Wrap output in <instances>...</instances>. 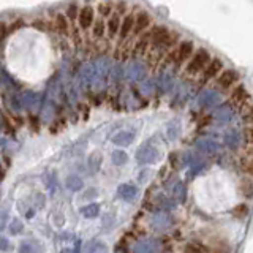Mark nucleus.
<instances>
[{"label":"nucleus","mask_w":253,"mask_h":253,"mask_svg":"<svg viewBox=\"0 0 253 253\" xmlns=\"http://www.w3.org/2000/svg\"><path fill=\"white\" fill-rule=\"evenodd\" d=\"M211 60H212L211 52L206 47H198V49H195L192 57H190V60L185 63L184 75L190 78H200Z\"/></svg>","instance_id":"1"},{"label":"nucleus","mask_w":253,"mask_h":253,"mask_svg":"<svg viewBox=\"0 0 253 253\" xmlns=\"http://www.w3.org/2000/svg\"><path fill=\"white\" fill-rule=\"evenodd\" d=\"M213 81H215V87L220 92L229 93V90L234 89V87L239 84V73H237L236 70L225 68Z\"/></svg>","instance_id":"2"},{"label":"nucleus","mask_w":253,"mask_h":253,"mask_svg":"<svg viewBox=\"0 0 253 253\" xmlns=\"http://www.w3.org/2000/svg\"><path fill=\"white\" fill-rule=\"evenodd\" d=\"M228 101L229 105L244 111L245 108H247L250 105V95L247 92V89H245L244 84H237L234 89L229 90L228 93Z\"/></svg>","instance_id":"3"},{"label":"nucleus","mask_w":253,"mask_h":253,"mask_svg":"<svg viewBox=\"0 0 253 253\" xmlns=\"http://www.w3.org/2000/svg\"><path fill=\"white\" fill-rule=\"evenodd\" d=\"M225 70V65H223V62H221L220 59H212L209 62V65L206 67V70L201 73L200 76V85H206V84H209L211 81H213L221 71Z\"/></svg>","instance_id":"4"},{"label":"nucleus","mask_w":253,"mask_h":253,"mask_svg":"<svg viewBox=\"0 0 253 253\" xmlns=\"http://www.w3.org/2000/svg\"><path fill=\"white\" fill-rule=\"evenodd\" d=\"M193 52H195V44L192 42H188V40L180 42L176 47V60H174V67L176 68L184 67L190 60V57L193 55Z\"/></svg>","instance_id":"5"},{"label":"nucleus","mask_w":253,"mask_h":253,"mask_svg":"<svg viewBox=\"0 0 253 253\" xmlns=\"http://www.w3.org/2000/svg\"><path fill=\"white\" fill-rule=\"evenodd\" d=\"M152 26V19H150V14L147 11H139L136 16H134V27L133 32L136 35L144 34L147 29H150Z\"/></svg>","instance_id":"6"},{"label":"nucleus","mask_w":253,"mask_h":253,"mask_svg":"<svg viewBox=\"0 0 253 253\" xmlns=\"http://www.w3.org/2000/svg\"><path fill=\"white\" fill-rule=\"evenodd\" d=\"M133 27H134V14L133 13H128L122 19L121 29H119V34H121V40H125L126 37H128L131 32H133Z\"/></svg>","instance_id":"7"},{"label":"nucleus","mask_w":253,"mask_h":253,"mask_svg":"<svg viewBox=\"0 0 253 253\" xmlns=\"http://www.w3.org/2000/svg\"><path fill=\"white\" fill-rule=\"evenodd\" d=\"M211 247L208 244L200 242V241H190L185 244L184 253H211Z\"/></svg>","instance_id":"8"},{"label":"nucleus","mask_w":253,"mask_h":253,"mask_svg":"<svg viewBox=\"0 0 253 253\" xmlns=\"http://www.w3.org/2000/svg\"><path fill=\"white\" fill-rule=\"evenodd\" d=\"M93 22V8L92 6H84L81 11H79V27L87 29L90 27Z\"/></svg>","instance_id":"9"},{"label":"nucleus","mask_w":253,"mask_h":253,"mask_svg":"<svg viewBox=\"0 0 253 253\" xmlns=\"http://www.w3.org/2000/svg\"><path fill=\"white\" fill-rule=\"evenodd\" d=\"M149 46H150V38H149V32L144 35H141V38L136 42V44H134L133 47V51L134 54H146V51L149 49Z\"/></svg>","instance_id":"10"},{"label":"nucleus","mask_w":253,"mask_h":253,"mask_svg":"<svg viewBox=\"0 0 253 253\" xmlns=\"http://www.w3.org/2000/svg\"><path fill=\"white\" fill-rule=\"evenodd\" d=\"M119 29H121V18H119V14L114 11V14L111 16L109 21H108V32H109V37H111V38L116 37V34L119 32Z\"/></svg>","instance_id":"11"},{"label":"nucleus","mask_w":253,"mask_h":253,"mask_svg":"<svg viewBox=\"0 0 253 253\" xmlns=\"http://www.w3.org/2000/svg\"><path fill=\"white\" fill-rule=\"evenodd\" d=\"M81 213H83L84 217H87V218H93V217H97L98 213H100V206L95 204V203L87 204V206H84V208L81 209Z\"/></svg>","instance_id":"12"},{"label":"nucleus","mask_w":253,"mask_h":253,"mask_svg":"<svg viewBox=\"0 0 253 253\" xmlns=\"http://www.w3.org/2000/svg\"><path fill=\"white\" fill-rule=\"evenodd\" d=\"M241 171L245 174V176L253 177V158L250 157H244L241 160Z\"/></svg>","instance_id":"13"},{"label":"nucleus","mask_w":253,"mask_h":253,"mask_svg":"<svg viewBox=\"0 0 253 253\" xmlns=\"http://www.w3.org/2000/svg\"><path fill=\"white\" fill-rule=\"evenodd\" d=\"M241 119H242V122L245 125H249V126L253 125V103H250V105L242 111Z\"/></svg>","instance_id":"14"},{"label":"nucleus","mask_w":253,"mask_h":253,"mask_svg":"<svg viewBox=\"0 0 253 253\" xmlns=\"http://www.w3.org/2000/svg\"><path fill=\"white\" fill-rule=\"evenodd\" d=\"M231 213L236 217V218H245L249 215V206L247 204H244V203H241V204H237L236 208L231 211Z\"/></svg>","instance_id":"15"},{"label":"nucleus","mask_w":253,"mask_h":253,"mask_svg":"<svg viewBox=\"0 0 253 253\" xmlns=\"http://www.w3.org/2000/svg\"><path fill=\"white\" fill-rule=\"evenodd\" d=\"M55 27L60 32V34H67L68 32V21L63 14H57L55 16Z\"/></svg>","instance_id":"16"},{"label":"nucleus","mask_w":253,"mask_h":253,"mask_svg":"<svg viewBox=\"0 0 253 253\" xmlns=\"http://www.w3.org/2000/svg\"><path fill=\"white\" fill-rule=\"evenodd\" d=\"M37 249H42L37 242H22L19 245V253H37Z\"/></svg>","instance_id":"17"},{"label":"nucleus","mask_w":253,"mask_h":253,"mask_svg":"<svg viewBox=\"0 0 253 253\" xmlns=\"http://www.w3.org/2000/svg\"><path fill=\"white\" fill-rule=\"evenodd\" d=\"M111 160H113L114 165L121 166V165H124L126 160H128V157H126V154L122 152V150H116V152H113V155H111Z\"/></svg>","instance_id":"18"},{"label":"nucleus","mask_w":253,"mask_h":253,"mask_svg":"<svg viewBox=\"0 0 253 253\" xmlns=\"http://www.w3.org/2000/svg\"><path fill=\"white\" fill-rule=\"evenodd\" d=\"M119 195L125 200H130L133 195H136V188H133L131 185H121L119 187Z\"/></svg>","instance_id":"19"},{"label":"nucleus","mask_w":253,"mask_h":253,"mask_svg":"<svg viewBox=\"0 0 253 253\" xmlns=\"http://www.w3.org/2000/svg\"><path fill=\"white\" fill-rule=\"evenodd\" d=\"M67 187L71 188V190H81L83 188V180L81 177H78V176H70L67 179Z\"/></svg>","instance_id":"20"},{"label":"nucleus","mask_w":253,"mask_h":253,"mask_svg":"<svg viewBox=\"0 0 253 253\" xmlns=\"http://www.w3.org/2000/svg\"><path fill=\"white\" fill-rule=\"evenodd\" d=\"M130 138H131V134H128V133H119L116 136H113V142L126 146V144H130V141H131Z\"/></svg>","instance_id":"21"},{"label":"nucleus","mask_w":253,"mask_h":253,"mask_svg":"<svg viewBox=\"0 0 253 253\" xmlns=\"http://www.w3.org/2000/svg\"><path fill=\"white\" fill-rule=\"evenodd\" d=\"M241 185H242L241 190H242V193H244L245 196H249V198L253 196V182H252L250 179H244Z\"/></svg>","instance_id":"22"},{"label":"nucleus","mask_w":253,"mask_h":253,"mask_svg":"<svg viewBox=\"0 0 253 253\" xmlns=\"http://www.w3.org/2000/svg\"><path fill=\"white\" fill-rule=\"evenodd\" d=\"M103 34H105V22L97 21V22L93 24V37L95 38H101Z\"/></svg>","instance_id":"23"},{"label":"nucleus","mask_w":253,"mask_h":253,"mask_svg":"<svg viewBox=\"0 0 253 253\" xmlns=\"http://www.w3.org/2000/svg\"><path fill=\"white\" fill-rule=\"evenodd\" d=\"M8 229H10V234L16 236V234H19L22 231V223L19 220H13L10 223V226H8Z\"/></svg>","instance_id":"24"},{"label":"nucleus","mask_w":253,"mask_h":253,"mask_svg":"<svg viewBox=\"0 0 253 253\" xmlns=\"http://www.w3.org/2000/svg\"><path fill=\"white\" fill-rule=\"evenodd\" d=\"M89 253H108V247L103 242H95L90 247Z\"/></svg>","instance_id":"25"},{"label":"nucleus","mask_w":253,"mask_h":253,"mask_svg":"<svg viewBox=\"0 0 253 253\" xmlns=\"http://www.w3.org/2000/svg\"><path fill=\"white\" fill-rule=\"evenodd\" d=\"M98 11L103 14V16H109V13L113 11V5H111L109 2H106V3H98Z\"/></svg>","instance_id":"26"},{"label":"nucleus","mask_w":253,"mask_h":253,"mask_svg":"<svg viewBox=\"0 0 253 253\" xmlns=\"http://www.w3.org/2000/svg\"><path fill=\"white\" fill-rule=\"evenodd\" d=\"M244 138L249 142V146H253V125L244 130Z\"/></svg>","instance_id":"27"},{"label":"nucleus","mask_w":253,"mask_h":253,"mask_svg":"<svg viewBox=\"0 0 253 253\" xmlns=\"http://www.w3.org/2000/svg\"><path fill=\"white\" fill-rule=\"evenodd\" d=\"M10 242H8V239H5V237H0V250L2 252H8L10 250Z\"/></svg>","instance_id":"28"},{"label":"nucleus","mask_w":253,"mask_h":253,"mask_svg":"<svg viewBox=\"0 0 253 253\" xmlns=\"http://www.w3.org/2000/svg\"><path fill=\"white\" fill-rule=\"evenodd\" d=\"M76 11H78V6H76V5H70V6H68V11H67L68 18L75 19V18H76V14H78Z\"/></svg>","instance_id":"29"},{"label":"nucleus","mask_w":253,"mask_h":253,"mask_svg":"<svg viewBox=\"0 0 253 253\" xmlns=\"http://www.w3.org/2000/svg\"><path fill=\"white\" fill-rule=\"evenodd\" d=\"M95 196H98V192L95 188H90L89 192H85V195H84L85 200H90V198H95Z\"/></svg>","instance_id":"30"},{"label":"nucleus","mask_w":253,"mask_h":253,"mask_svg":"<svg viewBox=\"0 0 253 253\" xmlns=\"http://www.w3.org/2000/svg\"><path fill=\"white\" fill-rule=\"evenodd\" d=\"M245 157L253 158V146H247V149H245Z\"/></svg>","instance_id":"31"},{"label":"nucleus","mask_w":253,"mask_h":253,"mask_svg":"<svg viewBox=\"0 0 253 253\" xmlns=\"http://www.w3.org/2000/svg\"><path fill=\"white\" fill-rule=\"evenodd\" d=\"M62 253H73L70 249H65V250H62Z\"/></svg>","instance_id":"32"},{"label":"nucleus","mask_w":253,"mask_h":253,"mask_svg":"<svg viewBox=\"0 0 253 253\" xmlns=\"http://www.w3.org/2000/svg\"><path fill=\"white\" fill-rule=\"evenodd\" d=\"M0 125H2V122H0Z\"/></svg>","instance_id":"33"}]
</instances>
